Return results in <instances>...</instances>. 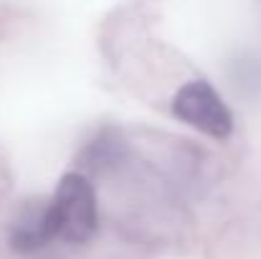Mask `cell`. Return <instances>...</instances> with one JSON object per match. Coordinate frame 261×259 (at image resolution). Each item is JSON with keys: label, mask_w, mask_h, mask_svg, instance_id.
<instances>
[{"label": "cell", "mask_w": 261, "mask_h": 259, "mask_svg": "<svg viewBox=\"0 0 261 259\" xmlns=\"http://www.w3.org/2000/svg\"><path fill=\"white\" fill-rule=\"evenodd\" d=\"M51 214L56 224V237L66 244H87L99 229V206L96 191L84 173L71 171L61 175L54 198Z\"/></svg>", "instance_id": "6da1fadb"}, {"label": "cell", "mask_w": 261, "mask_h": 259, "mask_svg": "<svg viewBox=\"0 0 261 259\" xmlns=\"http://www.w3.org/2000/svg\"><path fill=\"white\" fill-rule=\"evenodd\" d=\"M170 109L175 120L213 140H228L233 132V112L216 91V86L205 79L185 82L175 91Z\"/></svg>", "instance_id": "7a4b0ae2"}, {"label": "cell", "mask_w": 261, "mask_h": 259, "mask_svg": "<svg viewBox=\"0 0 261 259\" xmlns=\"http://www.w3.org/2000/svg\"><path fill=\"white\" fill-rule=\"evenodd\" d=\"M51 239H56V224L51 214V201L31 198L25 201L10 226V247L15 252H38Z\"/></svg>", "instance_id": "3957f363"}, {"label": "cell", "mask_w": 261, "mask_h": 259, "mask_svg": "<svg viewBox=\"0 0 261 259\" xmlns=\"http://www.w3.org/2000/svg\"><path fill=\"white\" fill-rule=\"evenodd\" d=\"M124 158V145L122 137L117 135V130H101L91 143L84 145L82 155H79V166H84L87 171H109L114 166H119Z\"/></svg>", "instance_id": "277c9868"}]
</instances>
